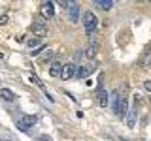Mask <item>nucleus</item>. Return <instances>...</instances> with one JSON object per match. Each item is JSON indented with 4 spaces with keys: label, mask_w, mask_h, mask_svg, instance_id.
Returning <instances> with one entry per match:
<instances>
[{
    "label": "nucleus",
    "mask_w": 151,
    "mask_h": 141,
    "mask_svg": "<svg viewBox=\"0 0 151 141\" xmlns=\"http://www.w3.org/2000/svg\"><path fill=\"white\" fill-rule=\"evenodd\" d=\"M138 64H140V66H144V68H145V66H151V51H149V53H145L144 56H140Z\"/></svg>",
    "instance_id": "15"
},
{
    "label": "nucleus",
    "mask_w": 151,
    "mask_h": 141,
    "mask_svg": "<svg viewBox=\"0 0 151 141\" xmlns=\"http://www.w3.org/2000/svg\"><path fill=\"white\" fill-rule=\"evenodd\" d=\"M89 73H91V70H89L87 66H78V70H76V77H78V79L89 77Z\"/></svg>",
    "instance_id": "10"
},
{
    "label": "nucleus",
    "mask_w": 151,
    "mask_h": 141,
    "mask_svg": "<svg viewBox=\"0 0 151 141\" xmlns=\"http://www.w3.org/2000/svg\"><path fill=\"white\" fill-rule=\"evenodd\" d=\"M76 70H78V68H76V64H72V62H70V64H64L63 66V72H60V79H63V81L72 79L74 75H76Z\"/></svg>",
    "instance_id": "2"
},
{
    "label": "nucleus",
    "mask_w": 151,
    "mask_h": 141,
    "mask_svg": "<svg viewBox=\"0 0 151 141\" xmlns=\"http://www.w3.org/2000/svg\"><path fill=\"white\" fill-rule=\"evenodd\" d=\"M68 17H70V21H72V23H78L79 21V17H81V9H79V4L78 2H74L72 8L68 9Z\"/></svg>",
    "instance_id": "3"
},
{
    "label": "nucleus",
    "mask_w": 151,
    "mask_h": 141,
    "mask_svg": "<svg viewBox=\"0 0 151 141\" xmlns=\"http://www.w3.org/2000/svg\"><path fill=\"white\" fill-rule=\"evenodd\" d=\"M38 141H51V137H49V135H42V137L38 139Z\"/></svg>",
    "instance_id": "23"
},
{
    "label": "nucleus",
    "mask_w": 151,
    "mask_h": 141,
    "mask_svg": "<svg viewBox=\"0 0 151 141\" xmlns=\"http://www.w3.org/2000/svg\"><path fill=\"white\" fill-rule=\"evenodd\" d=\"M0 96H2L4 102H15V94L9 90V88H0Z\"/></svg>",
    "instance_id": "9"
},
{
    "label": "nucleus",
    "mask_w": 151,
    "mask_h": 141,
    "mask_svg": "<svg viewBox=\"0 0 151 141\" xmlns=\"http://www.w3.org/2000/svg\"><path fill=\"white\" fill-rule=\"evenodd\" d=\"M98 36L96 34H89V47H94V49H98Z\"/></svg>",
    "instance_id": "17"
},
{
    "label": "nucleus",
    "mask_w": 151,
    "mask_h": 141,
    "mask_svg": "<svg viewBox=\"0 0 151 141\" xmlns=\"http://www.w3.org/2000/svg\"><path fill=\"white\" fill-rule=\"evenodd\" d=\"M51 60H53V51H51V49H45L44 51V53H42L40 55V62H51Z\"/></svg>",
    "instance_id": "12"
},
{
    "label": "nucleus",
    "mask_w": 151,
    "mask_h": 141,
    "mask_svg": "<svg viewBox=\"0 0 151 141\" xmlns=\"http://www.w3.org/2000/svg\"><path fill=\"white\" fill-rule=\"evenodd\" d=\"M94 4H96L98 8H102L104 11H108V9H111V8H113V0H96Z\"/></svg>",
    "instance_id": "11"
},
{
    "label": "nucleus",
    "mask_w": 151,
    "mask_h": 141,
    "mask_svg": "<svg viewBox=\"0 0 151 141\" xmlns=\"http://www.w3.org/2000/svg\"><path fill=\"white\" fill-rule=\"evenodd\" d=\"M83 51H76V55H74V62L76 64H79V62H81V58H83Z\"/></svg>",
    "instance_id": "19"
},
{
    "label": "nucleus",
    "mask_w": 151,
    "mask_h": 141,
    "mask_svg": "<svg viewBox=\"0 0 151 141\" xmlns=\"http://www.w3.org/2000/svg\"><path fill=\"white\" fill-rule=\"evenodd\" d=\"M15 126H17V128L21 130V132H23V134H30V126H27V124H25V122H23L21 119H17V120H15Z\"/></svg>",
    "instance_id": "16"
},
{
    "label": "nucleus",
    "mask_w": 151,
    "mask_h": 141,
    "mask_svg": "<svg viewBox=\"0 0 151 141\" xmlns=\"http://www.w3.org/2000/svg\"><path fill=\"white\" fill-rule=\"evenodd\" d=\"M144 88H145L147 92H151V81H145V83H144Z\"/></svg>",
    "instance_id": "20"
},
{
    "label": "nucleus",
    "mask_w": 151,
    "mask_h": 141,
    "mask_svg": "<svg viewBox=\"0 0 151 141\" xmlns=\"http://www.w3.org/2000/svg\"><path fill=\"white\" fill-rule=\"evenodd\" d=\"M42 15H44L45 19H49V17H53V15H55V6H53V2H45V4H42Z\"/></svg>",
    "instance_id": "5"
},
{
    "label": "nucleus",
    "mask_w": 151,
    "mask_h": 141,
    "mask_svg": "<svg viewBox=\"0 0 151 141\" xmlns=\"http://www.w3.org/2000/svg\"><path fill=\"white\" fill-rule=\"evenodd\" d=\"M60 72H63L60 60H53V62H51V68H49V75L51 77H57V75H60Z\"/></svg>",
    "instance_id": "8"
},
{
    "label": "nucleus",
    "mask_w": 151,
    "mask_h": 141,
    "mask_svg": "<svg viewBox=\"0 0 151 141\" xmlns=\"http://www.w3.org/2000/svg\"><path fill=\"white\" fill-rule=\"evenodd\" d=\"M98 105L100 107H106V105H110V96H108V92L104 90V88H98Z\"/></svg>",
    "instance_id": "6"
},
{
    "label": "nucleus",
    "mask_w": 151,
    "mask_h": 141,
    "mask_svg": "<svg viewBox=\"0 0 151 141\" xmlns=\"http://www.w3.org/2000/svg\"><path fill=\"white\" fill-rule=\"evenodd\" d=\"M21 120L25 122L27 126H32V124H36V122H38V117H36V115H23Z\"/></svg>",
    "instance_id": "13"
},
{
    "label": "nucleus",
    "mask_w": 151,
    "mask_h": 141,
    "mask_svg": "<svg viewBox=\"0 0 151 141\" xmlns=\"http://www.w3.org/2000/svg\"><path fill=\"white\" fill-rule=\"evenodd\" d=\"M30 30H32V32H34V34H36V38H42V36H45V34H47V26L44 25V23H40V21L32 23Z\"/></svg>",
    "instance_id": "4"
},
{
    "label": "nucleus",
    "mask_w": 151,
    "mask_h": 141,
    "mask_svg": "<svg viewBox=\"0 0 151 141\" xmlns=\"http://www.w3.org/2000/svg\"><path fill=\"white\" fill-rule=\"evenodd\" d=\"M83 26H85V32L87 34H94L96 32V26H98V19L93 11H85L83 13Z\"/></svg>",
    "instance_id": "1"
},
{
    "label": "nucleus",
    "mask_w": 151,
    "mask_h": 141,
    "mask_svg": "<svg viewBox=\"0 0 151 141\" xmlns=\"http://www.w3.org/2000/svg\"><path fill=\"white\" fill-rule=\"evenodd\" d=\"M8 23V15H0V25H6Z\"/></svg>",
    "instance_id": "21"
},
{
    "label": "nucleus",
    "mask_w": 151,
    "mask_h": 141,
    "mask_svg": "<svg viewBox=\"0 0 151 141\" xmlns=\"http://www.w3.org/2000/svg\"><path fill=\"white\" fill-rule=\"evenodd\" d=\"M85 56H87V58H94V56H96V49H94V47H89L87 51H85Z\"/></svg>",
    "instance_id": "18"
},
{
    "label": "nucleus",
    "mask_w": 151,
    "mask_h": 141,
    "mask_svg": "<svg viewBox=\"0 0 151 141\" xmlns=\"http://www.w3.org/2000/svg\"><path fill=\"white\" fill-rule=\"evenodd\" d=\"M44 47H45V45H42V47H38V49H34V53H32V55H34V56H36V55H40L42 51H44Z\"/></svg>",
    "instance_id": "22"
},
{
    "label": "nucleus",
    "mask_w": 151,
    "mask_h": 141,
    "mask_svg": "<svg viewBox=\"0 0 151 141\" xmlns=\"http://www.w3.org/2000/svg\"><path fill=\"white\" fill-rule=\"evenodd\" d=\"M27 45L30 47V49H38V47H42V45H44V41H42L40 38H30V40L27 41Z\"/></svg>",
    "instance_id": "14"
},
{
    "label": "nucleus",
    "mask_w": 151,
    "mask_h": 141,
    "mask_svg": "<svg viewBox=\"0 0 151 141\" xmlns=\"http://www.w3.org/2000/svg\"><path fill=\"white\" fill-rule=\"evenodd\" d=\"M136 117H138V109L132 107V109L127 113V126H129V128H134L136 126Z\"/></svg>",
    "instance_id": "7"
}]
</instances>
